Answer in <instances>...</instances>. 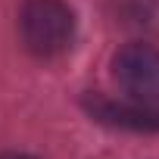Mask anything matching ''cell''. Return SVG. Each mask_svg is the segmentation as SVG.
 I'll list each match as a JSON object with an SVG mask.
<instances>
[{
    "label": "cell",
    "mask_w": 159,
    "mask_h": 159,
    "mask_svg": "<svg viewBox=\"0 0 159 159\" xmlns=\"http://www.w3.org/2000/svg\"><path fill=\"white\" fill-rule=\"evenodd\" d=\"M112 78L128 100L159 106V50L153 44H125L112 56Z\"/></svg>",
    "instance_id": "cell-2"
},
{
    "label": "cell",
    "mask_w": 159,
    "mask_h": 159,
    "mask_svg": "<svg viewBox=\"0 0 159 159\" xmlns=\"http://www.w3.org/2000/svg\"><path fill=\"white\" fill-rule=\"evenodd\" d=\"M19 38L31 56L53 59L75 41V13L62 0H25L19 10Z\"/></svg>",
    "instance_id": "cell-1"
},
{
    "label": "cell",
    "mask_w": 159,
    "mask_h": 159,
    "mask_svg": "<svg viewBox=\"0 0 159 159\" xmlns=\"http://www.w3.org/2000/svg\"><path fill=\"white\" fill-rule=\"evenodd\" d=\"M84 109L103 122V125H112V128H128V131H159V106H147V103H137V100H109V97H100V94H91L84 97Z\"/></svg>",
    "instance_id": "cell-3"
},
{
    "label": "cell",
    "mask_w": 159,
    "mask_h": 159,
    "mask_svg": "<svg viewBox=\"0 0 159 159\" xmlns=\"http://www.w3.org/2000/svg\"><path fill=\"white\" fill-rule=\"evenodd\" d=\"M0 159H31V156H25V153H0Z\"/></svg>",
    "instance_id": "cell-4"
}]
</instances>
